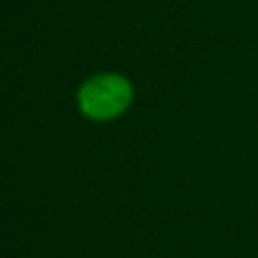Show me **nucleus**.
Here are the masks:
<instances>
[{"mask_svg": "<svg viewBox=\"0 0 258 258\" xmlns=\"http://www.w3.org/2000/svg\"><path fill=\"white\" fill-rule=\"evenodd\" d=\"M134 102V86L120 73H98L77 91L82 116L95 122H107L122 116Z\"/></svg>", "mask_w": 258, "mask_h": 258, "instance_id": "f257e3e1", "label": "nucleus"}]
</instances>
